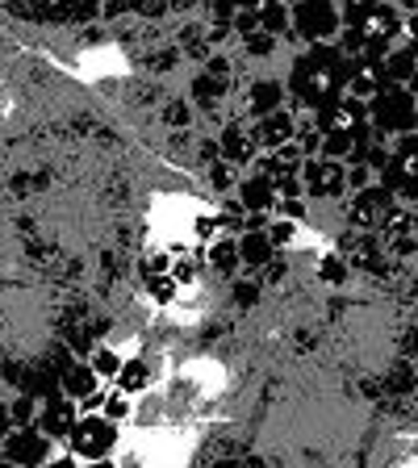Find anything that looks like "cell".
<instances>
[{
    "mask_svg": "<svg viewBox=\"0 0 418 468\" xmlns=\"http://www.w3.org/2000/svg\"><path fill=\"white\" fill-rule=\"evenodd\" d=\"M260 29L268 34V38H281V34H289V29H293L289 5H260Z\"/></svg>",
    "mask_w": 418,
    "mask_h": 468,
    "instance_id": "cell-25",
    "label": "cell"
},
{
    "mask_svg": "<svg viewBox=\"0 0 418 468\" xmlns=\"http://www.w3.org/2000/svg\"><path fill=\"white\" fill-rule=\"evenodd\" d=\"M5 464L9 468H47L55 460V443L38 427H17L5 439Z\"/></svg>",
    "mask_w": 418,
    "mask_h": 468,
    "instance_id": "cell-8",
    "label": "cell"
},
{
    "mask_svg": "<svg viewBox=\"0 0 418 468\" xmlns=\"http://www.w3.org/2000/svg\"><path fill=\"white\" fill-rule=\"evenodd\" d=\"M385 76H390V84L410 88V92L418 97V34L402 38L398 47L385 55Z\"/></svg>",
    "mask_w": 418,
    "mask_h": 468,
    "instance_id": "cell-15",
    "label": "cell"
},
{
    "mask_svg": "<svg viewBox=\"0 0 418 468\" xmlns=\"http://www.w3.org/2000/svg\"><path fill=\"white\" fill-rule=\"evenodd\" d=\"M343 29L360 34V42L372 50V55H390L402 42V29H406V17H402L393 5H369V0H356V5H343Z\"/></svg>",
    "mask_w": 418,
    "mask_h": 468,
    "instance_id": "cell-2",
    "label": "cell"
},
{
    "mask_svg": "<svg viewBox=\"0 0 418 468\" xmlns=\"http://www.w3.org/2000/svg\"><path fill=\"white\" fill-rule=\"evenodd\" d=\"M284 101H289V92H284L281 80H255V84L247 88V109L255 113V122H260V117L281 113V109H289Z\"/></svg>",
    "mask_w": 418,
    "mask_h": 468,
    "instance_id": "cell-17",
    "label": "cell"
},
{
    "mask_svg": "<svg viewBox=\"0 0 418 468\" xmlns=\"http://www.w3.org/2000/svg\"><path fill=\"white\" fill-rule=\"evenodd\" d=\"M377 185V176H372V167L364 164H351L348 167V193H364V188Z\"/></svg>",
    "mask_w": 418,
    "mask_h": 468,
    "instance_id": "cell-28",
    "label": "cell"
},
{
    "mask_svg": "<svg viewBox=\"0 0 418 468\" xmlns=\"http://www.w3.org/2000/svg\"><path fill=\"white\" fill-rule=\"evenodd\" d=\"M364 109H369V126L377 130L380 138H406V134H414V109H418V97L410 92V88L385 84Z\"/></svg>",
    "mask_w": 418,
    "mask_h": 468,
    "instance_id": "cell-4",
    "label": "cell"
},
{
    "mask_svg": "<svg viewBox=\"0 0 418 468\" xmlns=\"http://www.w3.org/2000/svg\"><path fill=\"white\" fill-rule=\"evenodd\" d=\"M414 134H418V109H414Z\"/></svg>",
    "mask_w": 418,
    "mask_h": 468,
    "instance_id": "cell-37",
    "label": "cell"
},
{
    "mask_svg": "<svg viewBox=\"0 0 418 468\" xmlns=\"http://www.w3.org/2000/svg\"><path fill=\"white\" fill-rule=\"evenodd\" d=\"M273 260H276V247L268 243V234L263 230H243L239 234V263H243V268L260 272V268H273Z\"/></svg>",
    "mask_w": 418,
    "mask_h": 468,
    "instance_id": "cell-18",
    "label": "cell"
},
{
    "mask_svg": "<svg viewBox=\"0 0 418 468\" xmlns=\"http://www.w3.org/2000/svg\"><path fill=\"white\" fill-rule=\"evenodd\" d=\"M318 272H322V281L327 284H343L351 276V263H348V255L343 251H327L322 255V263H318Z\"/></svg>",
    "mask_w": 418,
    "mask_h": 468,
    "instance_id": "cell-27",
    "label": "cell"
},
{
    "mask_svg": "<svg viewBox=\"0 0 418 468\" xmlns=\"http://www.w3.org/2000/svg\"><path fill=\"white\" fill-rule=\"evenodd\" d=\"M209 185L226 193V188H239V176H234L230 164H214V167H209Z\"/></svg>",
    "mask_w": 418,
    "mask_h": 468,
    "instance_id": "cell-29",
    "label": "cell"
},
{
    "mask_svg": "<svg viewBox=\"0 0 418 468\" xmlns=\"http://www.w3.org/2000/svg\"><path fill=\"white\" fill-rule=\"evenodd\" d=\"M380 188H390V197L398 205H418V134L393 138L390 146V164L377 176Z\"/></svg>",
    "mask_w": 418,
    "mask_h": 468,
    "instance_id": "cell-5",
    "label": "cell"
},
{
    "mask_svg": "<svg viewBox=\"0 0 418 468\" xmlns=\"http://www.w3.org/2000/svg\"><path fill=\"white\" fill-rule=\"evenodd\" d=\"M348 80H351V63L343 58V50L335 42L331 47H305L289 63L284 92H289L293 105L318 113V109L335 105L339 97H348Z\"/></svg>",
    "mask_w": 418,
    "mask_h": 468,
    "instance_id": "cell-1",
    "label": "cell"
},
{
    "mask_svg": "<svg viewBox=\"0 0 418 468\" xmlns=\"http://www.w3.org/2000/svg\"><path fill=\"white\" fill-rule=\"evenodd\" d=\"M255 297H260V289H255V284H234V302H239V305H255Z\"/></svg>",
    "mask_w": 418,
    "mask_h": 468,
    "instance_id": "cell-33",
    "label": "cell"
},
{
    "mask_svg": "<svg viewBox=\"0 0 418 468\" xmlns=\"http://www.w3.org/2000/svg\"><path fill=\"white\" fill-rule=\"evenodd\" d=\"M117 443H122V427L117 422H109L105 414H80L76 431L68 435L63 448L80 464H105V460H113Z\"/></svg>",
    "mask_w": 418,
    "mask_h": 468,
    "instance_id": "cell-3",
    "label": "cell"
},
{
    "mask_svg": "<svg viewBox=\"0 0 418 468\" xmlns=\"http://www.w3.org/2000/svg\"><path fill=\"white\" fill-rule=\"evenodd\" d=\"M239 209L243 214H252V218H273L276 214V205H281V193H276V180L273 176H263V172H247V176H239Z\"/></svg>",
    "mask_w": 418,
    "mask_h": 468,
    "instance_id": "cell-12",
    "label": "cell"
},
{
    "mask_svg": "<svg viewBox=\"0 0 418 468\" xmlns=\"http://www.w3.org/2000/svg\"><path fill=\"white\" fill-rule=\"evenodd\" d=\"M226 80H230V68H226V58H214V63H209V68H205L201 76L193 80V97L205 101V105H214V101H222Z\"/></svg>",
    "mask_w": 418,
    "mask_h": 468,
    "instance_id": "cell-19",
    "label": "cell"
},
{
    "mask_svg": "<svg viewBox=\"0 0 418 468\" xmlns=\"http://www.w3.org/2000/svg\"><path fill=\"white\" fill-rule=\"evenodd\" d=\"M302 193L310 201H339L348 193V167L331 159H305L302 164Z\"/></svg>",
    "mask_w": 418,
    "mask_h": 468,
    "instance_id": "cell-10",
    "label": "cell"
},
{
    "mask_svg": "<svg viewBox=\"0 0 418 468\" xmlns=\"http://www.w3.org/2000/svg\"><path fill=\"white\" fill-rule=\"evenodd\" d=\"M252 138L263 155H273V151H281V146H289L293 138H297V113H293V109H281V113H273V117H260Z\"/></svg>",
    "mask_w": 418,
    "mask_h": 468,
    "instance_id": "cell-14",
    "label": "cell"
},
{
    "mask_svg": "<svg viewBox=\"0 0 418 468\" xmlns=\"http://www.w3.org/2000/svg\"><path fill=\"white\" fill-rule=\"evenodd\" d=\"M247 50H252V55H273L276 50V38H268V34H252V38H247Z\"/></svg>",
    "mask_w": 418,
    "mask_h": 468,
    "instance_id": "cell-31",
    "label": "cell"
},
{
    "mask_svg": "<svg viewBox=\"0 0 418 468\" xmlns=\"http://www.w3.org/2000/svg\"><path fill=\"white\" fill-rule=\"evenodd\" d=\"M293 13V29L305 47H331L343 34V9L331 0H305V5H289Z\"/></svg>",
    "mask_w": 418,
    "mask_h": 468,
    "instance_id": "cell-6",
    "label": "cell"
},
{
    "mask_svg": "<svg viewBox=\"0 0 418 468\" xmlns=\"http://www.w3.org/2000/svg\"><path fill=\"white\" fill-rule=\"evenodd\" d=\"M5 410H9L13 431H17V427H38V398H34V393H21V398H13Z\"/></svg>",
    "mask_w": 418,
    "mask_h": 468,
    "instance_id": "cell-26",
    "label": "cell"
},
{
    "mask_svg": "<svg viewBox=\"0 0 418 468\" xmlns=\"http://www.w3.org/2000/svg\"><path fill=\"white\" fill-rule=\"evenodd\" d=\"M167 117H172L176 126H185V122H188V109H172V113H167Z\"/></svg>",
    "mask_w": 418,
    "mask_h": 468,
    "instance_id": "cell-35",
    "label": "cell"
},
{
    "mask_svg": "<svg viewBox=\"0 0 418 468\" xmlns=\"http://www.w3.org/2000/svg\"><path fill=\"white\" fill-rule=\"evenodd\" d=\"M398 209V201L390 197V188H364V193H351V205H348V222L356 230H380V226L390 222V214Z\"/></svg>",
    "mask_w": 418,
    "mask_h": 468,
    "instance_id": "cell-11",
    "label": "cell"
},
{
    "mask_svg": "<svg viewBox=\"0 0 418 468\" xmlns=\"http://www.w3.org/2000/svg\"><path fill=\"white\" fill-rule=\"evenodd\" d=\"M151 380H155V364H151V360H143V356H130V360L122 364V377H117V389H122V393H130V398H134V393H143L146 385H151Z\"/></svg>",
    "mask_w": 418,
    "mask_h": 468,
    "instance_id": "cell-21",
    "label": "cell"
},
{
    "mask_svg": "<svg viewBox=\"0 0 418 468\" xmlns=\"http://www.w3.org/2000/svg\"><path fill=\"white\" fill-rule=\"evenodd\" d=\"M47 468H117V464H113V460H105V464H80V460H71L68 452H63V456H55Z\"/></svg>",
    "mask_w": 418,
    "mask_h": 468,
    "instance_id": "cell-32",
    "label": "cell"
},
{
    "mask_svg": "<svg viewBox=\"0 0 418 468\" xmlns=\"http://www.w3.org/2000/svg\"><path fill=\"white\" fill-rule=\"evenodd\" d=\"M130 393H122L117 389V385H109L105 393H101V406H97V414H105L109 422H117V427H122V422L130 419V414H134V406H130Z\"/></svg>",
    "mask_w": 418,
    "mask_h": 468,
    "instance_id": "cell-24",
    "label": "cell"
},
{
    "mask_svg": "<svg viewBox=\"0 0 418 468\" xmlns=\"http://www.w3.org/2000/svg\"><path fill=\"white\" fill-rule=\"evenodd\" d=\"M410 222H414V230H418V205H414V209H410Z\"/></svg>",
    "mask_w": 418,
    "mask_h": 468,
    "instance_id": "cell-36",
    "label": "cell"
},
{
    "mask_svg": "<svg viewBox=\"0 0 418 468\" xmlns=\"http://www.w3.org/2000/svg\"><path fill=\"white\" fill-rule=\"evenodd\" d=\"M59 393H63L68 401H76L84 414H97L105 385L97 380V372H92L88 360H68L63 368H59Z\"/></svg>",
    "mask_w": 418,
    "mask_h": 468,
    "instance_id": "cell-9",
    "label": "cell"
},
{
    "mask_svg": "<svg viewBox=\"0 0 418 468\" xmlns=\"http://www.w3.org/2000/svg\"><path fill=\"white\" fill-rule=\"evenodd\" d=\"M80 414H84V410H80L76 401H68L63 393H50V398L38 401V431L50 439V443H68V435L76 431Z\"/></svg>",
    "mask_w": 418,
    "mask_h": 468,
    "instance_id": "cell-13",
    "label": "cell"
},
{
    "mask_svg": "<svg viewBox=\"0 0 418 468\" xmlns=\"http://www.w3.org/2000/svg\"><path fill=\"white\" fill-rule=\"evenodd\" d=\"M205 263L214 268V272H239L243 263H239V239H230V234H222V239H214V243H205Z\"/></svg>",
    "mask_w": 418,
    "mask_h": 468,
    "instance_id": "cell-20",
    "label": "cell"
},
{
    "mask_svg": "<svg viewBox=\"0 0 418 468\" xmlns=\"http://www.w3.org/2000/svg\"><path fill=\"white\" fill-rule=\"evenodd\" d=\"M276 218H289V222H305V201H281V205H276Z\"/></svg>",
    "mask_w": 418,
    "mask_h": 468,
    "instance_id": "cell-30",
    "label": "cell"
},
{
    "mask_svg": "<svg viewBox=\"0 0 418 468\" xmlns=\"http://www.w3.org/2000/svg\"><path fill=\"white\" fill-rule=\"evenodd\" d=\"M314 117V126H318L322 138H364L369 134V109H364V101L356 97H339L335 105L318 109Z\"/></svg>",
    "mask_w": 418,
    "mask_h": 468,
    "instance_id": "cell-7",
    "label": "cell"
},
{
    "mask_svg": "<svg viewBox=\"0 0 418 468\" xmlns=\"http://www.w3.org/2000/svg\"><path fill=\"white\" fill-rule=\"evenodd\" d=\"M218 155H222V164H230V167H252L255 155H260V146H255L252 130L230 122V126L222 130V138H218Z\"/></svg>",
    "mask_w": 418,
    "mask_h": 468,
    "instance_id": "cell-16",
    "label": "cell"
},
{
    "mask_svg": "<svg viewBox=\"0 0 418 468\" xmlns=\"http://www.w3.org/2000/svg\"><path fill=\"white\" fill-rule=\"evenodd\" d=\"M9 431H13V422H9V410L0 406V448H5V439H9Z\"/></svg>",
    "mask_w": 418,
    "mask_h": 468,
    "instance_id": "cell-34",
    "label": "cell"
},
{
    "mask_svg": "<svg viewBox=\"0 0 418 468\" xmlns=\"http://www.w3.org/2000/svg\"><path fill=\"white\" fill-rule=\"evenodd\" d=\"M263 234H268V243L276 247V251H293V247H302V234H305V222H289V218H268V226H263Z\"/></svg>",
    "mask_w": 418,
    "mask_h": 468,
    "instance_id": "cell-22",
    "label": "cell"
},
{
    "mask_svg": "<svg viewBox=\"0 0 418 468\" xmlns=\"http://www.w3.org/2000/svg\"><path fill=\"white\" fill-rule=\"evenodd\" d=\"M88 364H92L97 380L109 389V385H117V377H122V364H126V356H122V351H113V347H97L92 356H88Z\"/></svg>",
    "mask_w": 418,
    "mask_h": 468,
    "instance_id": "cell-23",
    "label": "cell"
}]
</instances>
